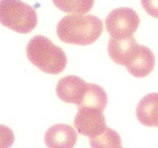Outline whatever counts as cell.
Here are the masks:
<instances>
[{
	"label": "cell",
	"mask_w": 158,
	"mask_h": 148,
	"mask_svg": "<svg viewBox=\"0 0 158 148\" xmlns=\"http://www.w3.org/2000/svg\"><path fill=\"white\" fill-rule=\"evenodd\" d=\"M138 42L133 36L128 39H114L111 37L109 39L107 51L109 56L118 65H124L126 58Z\"/></svg>",
	"instance_id": "8fae6325"
},
{
	"label": "cell",
	"mask_w": 158,
	"mask_h": 148,
	"mask_svg": "<svg viewBox=\"0 0 158 148\" xmlns=\"http://www.w3.org/2000/svg\"><path fill=\"white\" fill-rule=\"evenodd\" d=\"M73 125L79 134L89 138L101 134L107 127L103 111L91 108L78 109Z\"/></svg>",
	"instance_id": "5b68a950"
},
{
	"label": "cell",
	"mask_w": 158,
	"mask_h": 148,
	"mask_svg": "<svg viewBox=\"0 0 158 148\" xmlns=\"http://www.w3.org/2000/svg\"><path fill=\"white\" fill-rule=\"evenodd\" d=\"M77 140V134L72 126L57 123L45 132L44 141L48 148H73Z\"/></svg>",
	"instance_id": "ba28073f"
},
{
	"label": "cell",
	"mask_w": 158,
	"mask_h": 148,
	"mask_svg": "<svg viewBox=\"0 0 158 148\" xmlns=\"http://www.w3.org/2000/svg\"><path fill=\"white\" fill-rule=\"evenodd\" d=\"M52 2L62 12L69 14L83 15L91 11L95 0H52Z\"/></svg>",
	"instance_id": "7c38bea8"
},
{
	"label": "cell",
	"mask_w": 158,
	"mask_h": 148,
	"mask_svg": "<svg viewBox=\"0 0 158 148\" xmlns=\"http://www.w3.org/2000/svg\"><path fill=\"white\" fill-rule=\"evenodd\" d=\"M156 59L148 47L137 44L129 52L124 62L128 72L135 77H145L152 72Z\"/></svg>",
	"instance_id": "8992f818"
},
{
	"label": "cell",
	"mask_w": 158,
	"mask_h": 148,
	"mask_svg": "<svg viewBox=\"0 0 158 148\" xmlns=\"http://www.w3.org/2000/svg\"><path fill=\"white\" fill-rule=\"evenodd\" d=\"M108 104V96L101 86L87 83L77 108H91L104 111Z\"/></svg>",
	"instance_id": "30bf717a"
},
{
	"label": "cell",
	"mask_w": 158,
	"mask_h": 148,
	"mask_svg": "<svg viewBox=\"0 0 158 148\" xmlns=\"http://www.w3.org/2000/svg\"><path fill=\"white\" fill-rule=\"evenodd\" d=\"M14 142L13 131L7 126L0 124V148H10Z\"/></svg>",
	"instance_id": "5bb4252c"
},
{
	"label": "cell",
	"mask_w": 158,
	"mask_h": 148,
	"mask_svg": "<svg viewBox=\"0 0 158 148\" xmlns=\"http://www.w3.org/2000/svg\"><path fill=\"white\" fill-rule=\"evenodd\" d=\"M57 35L64 43L76 45L93 44L103 33V22L94 15H68L56 27Z\"/></svg>",
	"instance_id": "6da1fadb"
},
{
	"label": "cell",
	"mask_w": 158,
	"mask_h": 148,
	"mask_svg": "<svg viewBox=\"0 0 158 148\" xmlns=\"http://www.w3.org/2000/svg\"><path fill=\"white\" fill-rule=\"evenodd\" d=\"M89 143L91 148H118L121 146L122 140L115 130L106 127L101 134L89 138Z\"/></svg>",
	"instance_id": "4fadbf2b"
},
{
	"label": "cell",
	"mask_w": 158,
	"mask_h": 148,
	"mask_svg": "<svg viewBox=\"0 0 158 148\" xmlns=\"http://www.w3.org/2000/svg\"><path fill=\"white\" fill-rule=\"evenodd\" d=\"M87 83L83 79L75 75H69L61 78L56 86V95L67 104L78 105Z\"/></svg>",
	"instance_id": "52a82bcc"
},
{
	"label": "cell",
	"mask_w": 158,
	"mask_h": 148,
	"mask_svg": "<svg viewBox=\"0 0 158 148\" xmlns=\"http://www.w3.org/2000/svg\"><path fill=\"white\" fill-rule=\"evenodd\" d=\"M106 30L112 38L128 39L138 30L140 18L131 7H118L111 11L105 21Z\"/></svg>",
	"instance_id": "277c9868"
},
{
	"label": "cell",
	"mask_w": 158,
	"mask_h": 148,
	"mask_svg": "<svg viewBox=\"0 0 158 148\" xmlns=\"http://www.w3.org/2000/svg\"><path fill=\"white\" fill-rule=\"evenodd\" d=\"M118 148H124V147H123V146H120V147H118Z\"/></svg>",
	"instance_id": "2e32d148"
},
{
	"label": "cell",
	"mask_w": 158,
	"mask_h": 148,
	"mask_svg": "<svg viewBox=\"0 0 158 148\" xmlns=\"http://www.w3.org/2000/svg\"><path fill=\"white\" fill-rule=\"evenodd\" d=\"M0 23L21 34L35 28L38 17L35 10L22 0H0Z\"/></svg>",
	"instance_id": "3957f363"
},
{
	"label": "cell",
	"mask_w": 158,
	"mask_h": 148,
	"mask_svg": "<svg viewBox=\"0 0 158 148\" xmlns=\"http://www.w3.org/2000/svg\"><path fill=\"white\" fill-rule=\"evenodd\" d=\"M26 53L30 63L45 73H60L68 64V58L64 49L41 35H37L30 39Z\"/></svg>",
	"instance_id": "7a4b0ae2"
},
{
	"label": "cell",
	"mask_w": 158,
	"mask_h": 148,
	"mask_svg": "<svg viewBox=\"0 0 158 148\" xmlns=\"http://www.w3.org/2000/svg\"><path fill=\"white\" fill-rule=\"evenodd\" d=\"M141 4L148 15L158 19V0H141Z\"/></svg>",
	"instance_id": "9a60e30c"
},
{
	"label": "cell",
	"mask_w": 158,
	"mask_h": 148,
	"mask_svg": "<svg viewBox=\"0 0 158 148\" xmlns=\"http://www.w3.org/2000/svg\"><path fill=\"white\" fill-rule=\"evenodd\" d=\"M138 122L146 127L158 128V93H150L138 102L136 109Z\"/></svg>",
	"instance_id": "9c48e42d"
}]
</instances>
